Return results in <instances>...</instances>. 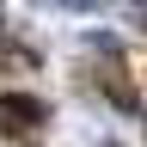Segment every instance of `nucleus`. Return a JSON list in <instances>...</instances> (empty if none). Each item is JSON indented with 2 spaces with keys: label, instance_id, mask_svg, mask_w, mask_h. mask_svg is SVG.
<instances>
[{
  "label": "nucleus",
  "instance_id": "obj_1",
  "mask_svg": "<svg viewBox=\"0 0 147 147\" xmlns=\"http://www.w3.org/2000/svg\"><path fill=\"white\" fill-rule=\"evenodd\" d=\"M37 123H43V110H37L31 98H0V129H6L12 141H25Z\"/></svg>",
  "mask_w": 147,
  "mask_h": 147
}]
</instances>
